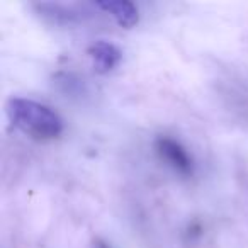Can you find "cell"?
Instances as JSON below:
<instances>
[{
    "mask_svg": "<svg viewBox=\"0 0 248 248\" xmlns=\"http://www.w3.org/2000/svg\"><path fill=\"white\" fill-rule=\"evenodd\" d=\"M7 116L16 128L36 140H53L62 135L63 121L51 107L31 99H9Z\"/></svg>",
    "mask_w": 248,
    "mask_h": 248,
    "instance_id": "6da1fadb",
    "label": "cell"
},
{
    "mask_svg": "<svg viewBox=\"0 0 248 248\" xmlns=\"http://www.w3.org/2000/svg\"><path fill=\"white\" fill-rule=\"evenodd\" d=\"M155 150L160 158L169 167H172L175 172L182 173V175H190L192 173V158L179 141L169 138V136H158L155 140Z\"/></svg>",
    "mask_w": 248,
    "mask_h": 248,
    "instance_id": "7a4b0ae2",
    "label": "cell"
},
{
    "mask_svg": "<svg viewBox=\"0 0 248 248\" xmlns=\"http://www.w3.org/2000/svg\"><path fill=\"white\" fill-rule=\"evenodd\" d=\"M90 60H92L93 70L97 73H109L110 70H114L121 62V51L107 41H97L87 49Z\"/></svg>",
    "mask_w": 248,
    "mask_h": 248,
    "instance_id": "3957f363",
    "label": "cell"
},
{
    "mask_svg": "<svg viewBox=\"0 0 248 248\" xmlns=\"http://www.w3.org/2000/svg\"><path fill=\"white\" fill-rule=\"evenodd\" d=\"M97 7L102 9L104 12L110 14L114 21L124 29H131L133 26L138 24V9L133 2L128 0H104L97 2Z\"/></svg>",
    "mask_w": 248,
    "mask_h": 248,
    "instance_id": "277c9868",
    "label": "cell"
},
{
    "mask_svg": "<svg viewBox=\"0 0 248 248\" xmlns=\"http://www.w3.org/2000/svg\"><path fill=\"white\" fill-rule=\"evenodd\" d=\"M93 248H110V247L106 243V241H102V240H95V241H93Z\"/></svg>",
    "mask_w": 248,
    "mask_h": 248,
    "instance_id": "5b68a950",
    "label": "cell"
}]
</instances>
